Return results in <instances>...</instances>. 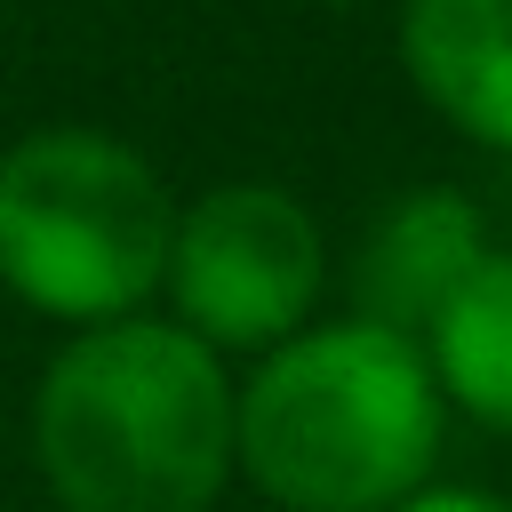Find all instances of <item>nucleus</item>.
Returning a JSON list of instances; mask_svg holds the SVG:
<instances>
[{
  "mask_svg": "<svg viewBox=\"0 0 512 512\" xmlns=\"http://www.w3.org/2000/svg\"><path fill=\"white\" fill-rule=\"evenodd\" d=\"M320 8H360V0H320Z\"/></svg>",
  "mask_w": 512,
  "mask_h": 512,
  "instance_id": "1a4fd4ad",
  "label": "nucleus"
},
{
  "mask_svg": "<svg viewBox=\"0 0 512 512\" xmlns=\"http://www.w3.org/2000/svg\"><path fill=\"white\" fill-rule=\"evenodd\" d=\"M224 360L176 320L80 328L32 384V464L64 512H208L232 472Z\"/></svg>",
  "mask_w": 512,
  "mask_h": 512,
  "instance_id": "f03ea898",
  "label": "nucleus"
},
{
  "mask_svg": "<svg viewBox=\"0 0 512 512\" xmlns=\"http://www.w3.org/2000/svg\"><path fill=\"white\" fill-rule=\"evenodd\" d=\"M440 440L424 344L368 312L296 328L232 400V472L280 512H392L432 488Z\"/></svg>",
  "mask_w": 512,
  "mask_h": 512,
  "instance_id": "f257e3e1",
  "label": "nucleus"
},
{
  "mask_svg": "<svg viewBox=\"0 0 512 512\" xmlns=\"http://www.w3.org/2000/svg\"><path fill=\"white\" fill-rule=\"evenodd\" d=\"M392 512H512V496H488V488H416L408 504H392Z\"/></svg>",
  "mask_w": 512,
  "mask_h": 512,
  "instance_id": "6e6552de",
  "label": "nucleus"
},
{
  "mask_svg": "<svg viewBox=\"0 0 512 512\" xmlns=\"http://www.w3.org/2000/svg\"><path fill=\"white\" fill-rule=\"evenodd\" d=\"M480 256H488L480 208H472L456 184H416V192H400V200L376 216V232H368V248H360V296H368L360 312L424 344V328H432L440 304L480 272Z\"/></svg>",
  "mask_w": 512,
  "mask_h": 512,
  "instance_id": "423d86ee",
  "label": "nucleus"
},
{
  "mask_svg": "<svg viewBox=\"0 0 512 512\" xmlns=\"http://www.w3.org/2000/svg\"><path fill=\"white\" fill-rule=\"evenodd\" d=\"M408 88L480 152H512V0H400Z\"/></svg>",
  "mask_w": 512,
  "mask_h": 512,
  "instance_id": "39448f33",
  "label": "nucleus"
},
{
  "mask_svg": "<svg viewBox=\"0 0 512 512\" xmlns=\"http://www.w3.org/2000/svg\"><path fill=\"white\" fill-rule=\"evenodd\" d=\"M424 360L448 408L512 440V248H488L480 272L424 328Z\"/></svg>",
  "mask_w": 512,
  "mask_h": 512,
  "instance_id": "0eeeda50",
  "label": "nucleus"
},
{
  "mask_svg": "<svg viewBox=\"0 0 512 512\" xmlns=\"http://www.w3.org/2000/svg\"><path fill=\"white\" fill-rule=\"evenodd\" d=\"M176 248V192L104 128H32L0 152V288L80 328L136 320Z\"/></svg>",
  "mask_w": 512,
  "mask_h": 512,
  "instance_id": "7ed1b4c3",
  "label": "nucleus"
},
{
  "mask_svg": "<svg viewBox=\"0 0 512 512\" xmlns=\"http://www.w3.org/2000/svg\"><path fill=\"white\" fill-rule=\"evenodd\" d=\"M168 304L176 328L200 336L216 360L272 352L296 328H312V304L328 288V240L320 216L280 184H216L192 208H176L168 248Z\"/></svg>",
  "mask_w": 512,
  "mask_h": 512,
  "instance_id": "20e7f679",
  "label": "nucleus"
}]
</instances>
